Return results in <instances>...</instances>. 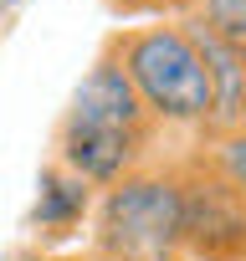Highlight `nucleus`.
<instances>
[{"mask_svg":"<svg viewBox=\"0 0 246 261\" xmlns=\"http://www.w3.org/2000/svg\"><path fill=\"white\" fill-rule=\"evenodd\" d=\"M46 261H92V256L82 251V256H46Z\"/></svg>","mask_w":246,"mask_h":261,"instance_id":"obj_11","label":"nucleus"},{"mask_svg":"<svg viewBox=\"0 0 246 261\" xmlns=\"http://www.w3.org/2000/svg\"><path fill=\"white\" fill-rule=\"evenodd\" d=\"M200 149H205V159L226 174V185L246 200V128H236V134H220V139H205Z\"/></svg>","mask_w":246,"mask_h":261,"instance_id":"obj_7","label":"nucleus"},{"mask_svg":"<svg viewBox=\"0 0 246 261\" xmlns=\"http://www.w3.org/2000/svg\"><path fill=\"white\" fill-rule=\"evenodd\" d=\"M185 21H195L200 31H210L246 62V0H195V11Z\"/></svg>","mask_w":246,"mask_h":261,"instance_id":"obj_6","label":"nucleus"},{"mask_svg":"<svg viewBox=\"0 0 246 261\" xmlns=\"http://www.w3.org/2000/svg\"><path fill=\"white\" fill-rule=\"evenodd\" d=\"M87 215H92V185L77 179V174H67L62 164H46V169H41V185H36V210H31L36 236L62 241V236H72Z\"/></svg>","mask_w":246,"mask_h":261,"instance_id":"obj_5","label":"nucleus"},{"mask_svg":"<svg viewBox=\"0 0 246 261\" xmlns=\"http://www.w3.org/2000/svg\"><path fill=\"white\" fill-rule=\"evenodd\" d=\"M97 261V256H92ZM103 261H185L180 251H144V256H103Z\"/></svg>","mask_w":246,"mask_h":261,"instance_id":"obj_9","label":"nucleus"},{"mask_svg":"<svg viewBox=\"0 0 246 261\" xmlns=\"http://www.w3.org/2000/svg\"><path fill=\"white\" fill-rule=\"evenodd\" d=\"M159 139H164L159 123L144 113V102L134 97V87L118 72V62L108 51H97V62L77 82L72 102L62 108L57 139H52V164L87 179L92 190H108L123 174L154 164Z\"/></svg>","mask_w":246,"mask_h":261,"instance_id":"obj_1","label":"nucleus"},{"mask_svg":"<svg viewBox=\"0 0 246 261\" xmlns=\"http://www.w3.org/2000/svg\"><path fill=\"white\" fill-rule=\"evenodd\" d=\"M0 261H46V251H36V246H16V251H6Z\"/></svg>","mask_w":246,"mask_h":261,"instance_id":"obj_10","label":"nucleus"},{"mask_svg":"<svg viewBox=\"0 0 246 261\" xmlns=\"http://www.w3.org/2000/svg\"><path fill=\"white\" fill-rule=\"evenodd\" d=\"M180 246V185L175 159H154L118 185L103 190L92 205V246L87 256H144V251H175Z\"/></svg>","mask_w":246,"mask_h":261,"instance_id":"obj_3","label":"nucleus"},{"mask_svg":"<svg viewBox=\"0 0 246 261\" xmlns=\"http://www.w3.org/2000/svg\"><path fill=\"white\" fill-rule=\"evenodd\" d=\"M180 185V256L185 261H246V200L205 159L200 144L175 154Z\"/></svg>","mask_w":246,"mask_h":261,"instance_id":"obj_4","label":"nucleus"},{"mask_svg":"<svg viewBox=\"0 0 246 261\" xmlns=\"http://www.w3.org/2000/svg\"><path fill=\"white\" fill-rule=\"evenodd\" d=\"M103 51L129 77L134 97L159 123V134L205 139L215 92H210L205 51H200V41L185 21H144V26H129V31H113Z\"/></svg>","mask_w":246,"mask_h":261,"instance_id":"obj_2","label":"nucleus"},{"mask_svg":"<svg viewBox=\"0 0 246 261\" xmlns=\"http://www.w3.org/2000/svg\"><path fill=\"white\" fill-rule=\"evenodd\" d=\"M108 11L123 21H185L195 0H108Z\"/></svg>","mask_w":246,"mask_h":261,"instance_id":"obj_8","label":"nucleus"},{"mask_svg":"<svg viewBox=\"0 0 246 261\" xmlns=\"http://www.w3.org/2000/svg\"><path fill=\"white\" fill-rule=\"evenodd\" d=\"M241 128H246V97H241Z\"/></svg>","mask_w":246,"mask_h":261,"instance_id":"obj_12","label":"nucleus"}]
</instances>
